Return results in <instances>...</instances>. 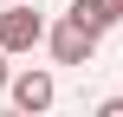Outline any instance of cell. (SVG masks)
<instances>
[{"label": "cell", "instance_id": "cell-1", "mask_svg": "<svg viewBox=\"0 0 123 117\" xmlns=\"http://www.w3.org/2000/svg\"><path fill=\"white\" fill-rule=\"evenodd\" d=\"M45 39V20H39V7H26V0H6V13H0V52L13 59V52H32Z\"/></svg>", "mask_w": 123, "mask_h": 117}, {"label": "cell", "instance_id": "cell-2", "mask_svg": "<svg viewBox=\"0 0 123 117\" xmlns=\"http://www.w3.org/2000/svg\"><path fill=\"white\" fill-rule=\"evenodd\" d=\"M45 46H52V59H58V65H91L97 33H84L78 20H58V26H45Z\"/></svg>", "mask_w": 123, "mask_h": 117}, {"label": "cell", "instance_id": "cell-3", "mask_svg": "<svg viewBox=\"0 0 123 117\" xmlns=\"http://www.w3.org/2000/svg\"><path fill=\"white\" fill-rule=\"evenodd\" d=\"M6 91H13L19 111H52V98H58L52 72H19V78H6Z\"/></svg>", "mask_w": 123, "mask_h": 117}, {"label": "cell", "instance_id": "cell-4", "mask_svg": "<svg viewBox=\"0 0 123 117\" xmlns=\"http://www.w3.org/2000/svg\"><path fill=\"white\" fill-rule=\"evenodd\" d=\"M65 20H78L84 33H97V39H104V33L123 20V0H71V7H65Z\"/></svg>", "mask_w": 123, "mask_h": 117}, {"label": "cell", "instance_id": "cell-5", "mask_svg": "<svg viewBox=\"0 0 123 117\" xmlns=\"http://www.w3.org/2000/svg\"><path fill=\"white\" fill-rule=\"evenodd\" d=\"M97 117H123V98H104V104H97Z\"/></svg>", "mask_w": 123, "mask_h": 117}, {"label": "cell", "instance_id": "cell-6", "mask_svg": "<svg viewBox=\"0 0 123 117\" xmlns=\"http://www.w3.org/2000/svg\"><path fill=\"white\" fill-rule=\"evenodd\" d=\"M6 78H13V72H6V52H0V91H6Z\"/></svg>", "mask_w": 123, "mask_h": 117}, {"label": "cell", "instance_id": "cell-7", "mask_svg": "<svg viewBox=\"0 0 123 117\" xmlns=\"http://www.w3.org/2000/svg\"><path fill=\"white\" fill-rule=\"evenodd\" d=\"M0 7H6V0H0Z\"/></svg>", "mask_w": 123, "mask_h": 117}]
</instances>
